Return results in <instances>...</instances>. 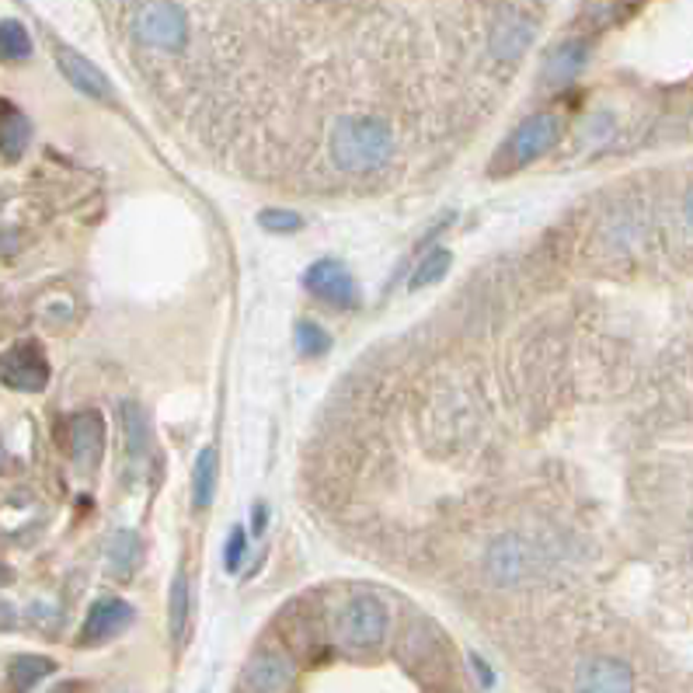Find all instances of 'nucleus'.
Segmentation results:
<instances>
[{"mask_svg": "<svg viewBox=\"0 0 693 693\" xmlns=\"http://www.w3.org/2000/svg\"><path fill=\"white\" fill-rule=\"evenodd\" d=\"M328 154L338 171H380L394 157L391 122L377 115H342L332 126Z\"/></svg>", "mask_w": 693, "mask_h": 693, "instance_id": "obj_1", "label": "nucleus"}, {"mask_svg": "<svg viewBox=\"0 0 693 693\" xmlns=\"http://www.w3.org/2000/svg\"><path fill=\"white\" fill-rule=\"evenodd\" d=\"M387 624H391L387 606L370 593H359L353 600H345L342 610L335 614V641L349 651H370V648L383 645Z\"/></svg>", "mask_w": 693, "mask_h": 693, "instance_id": "obj_2", "label": "nucleus"}, {"mask_svg": "<svg viewBox=\"0 0 693 693\" xmlns=\"http://www.w3.org/2000/svg\"><path fill=\"white\" fill-rule=\"evenodd\" d=\"M133 35L147 49L178 53L189 43V18L171 0H144L133 11Z\"/></svg>", "mask_w": 693, "mask_h": 693, "instance_id": "obj_3", "label": "nucleus"}, {"mask_svg": "<svg viewBox=\"0 0 693 693\" xmlns=\"http://www.w3.org/2000/svg\"><path fill=\"white\" fill-rule=\"evenodd\" d=\"M558 136H561V119L555 112H537L505 139L502 154L495 157V171H519L526 165H534V160H540L558 144Z\"/></svg>", "mask_w": 693, "mask_h": 693, "instance_id": "obj_4", "label": "nucleus"}, {"mask_svg": "<svg viewBox=\"0 0 693 693\" xmlns=\"http://www.w3.org/2000/svg\"><path fill=\"white\" fill-rule=\"evenodd\" d=\"M547 568V555L544 547L526 540L519 534H505L492 544V550H488V572H492L495 582L502 585H513V582H526L540 575Z\"/></svg>", "mask_w": 693, "mask_h": 693, "instance_id": "obj_5", "label": "nucleus"}, {"mask_svg": "<svg viewBox=\"0 0 693 693\" xmlns=\"http://www.w3.org/2000/svg\"><path fill=\"white\" fill-rule=\"evenodd\" d=\"M303 287H308L317 300L332 303V308L338 311H353L359 303V287L353 272L345 269V265L338 258H321L314 261L308 276H303Z\"/></svg>", "mask_w": 693, "mask_h": 693, "instance_id": "obj_6", "label": "nucleus"}, {"mask_svg": "<svg viewBox=\"0 0 693 693\" xmlns=\"http://www.w3.org/2000/svg\"><path fill=\"white\" fill-rule=\"evenodd\" d=\"M0 380H4L11 391H25L35 394L49 383V359L38 349L35 342H22L0 356Z\"/></svg>", "mask_w": 693, "mask_h": 693, "instance_id": "obj_7", "label": "nucleus"}, {"mask_svg": "<svg viewBox=\"0 0 693 693\" xmlns=\"http://www.w3.org/2000/svg\"><path fill=\"white\" fill-rule=\"evenodd\" d=\"M575 693H635V669L624 659L596 656L579 666Z\"/></svg>", "mask_w": 693, "mask_h": 693, "instance_id": "obj_8", "label": "nucleus"}, {"mask_svg": "<svg viewBox=\"0 0 693 693\" xmlns=\"http://www.w3.org/2000/svg\"><path fill=\"white\" fill-rule=\"evenodd\" d=\"M133 624V606L126 600H98L88 617H85V627H80V645H101V641H112L119 638L122 630H126Z\"/></svg>", "mask_w": 693, "mask_h": 693, "instance_id": "obj_9", "label": "nucleus"}, {"mask_svg": "<svg viewBox=\"0 0 693 693\" xmlns=\"http://www.w3.org/2000/svg\"><path fill=\"white\" fill-rule=\"evenodd\" d=\"M244 680L255 693H290L297 669L282 651H258V656H252L248 669H244Z\"/></svg>", "mask_w": 693, "mask_h": 693, "instance_id": "obj_10", "label": "nucleus"}, {"mask_svg": "<svg viewBox=\"0 0 693 693\" xmlns=\"http://www.w3.org/2000/svg\"><path fill=\"white\" fill-rule=\"evenodd\" d=\"M56 67L59 74H64L70 85L80 91V94H88V98H98V101H112V80L101 74L91 59H85L80 53L74 49H56Z\"/></svg>", "mask_w": 693, "mask_h": 693, "instance_id": "obj_11", "label": "nucleus"}, {"mask_svg": "<svg viewBox=\"0 0 693 693\" xmlns=\"http://www.w3.org/2000/svg\"><path fill=\"white\" fill-rule=\"evenodd\" d=\"M534 43V22L519 11H502L492 25V53L502 64H513L526 46Z\"/></svg>", "mask_w": 693, "mask_h": 693, "instance_id": "obj_12", "label": "nucleus"}, {"mask_svg": "<svg viewBox=\"0 0 693 693\" xmlns=\"http://www.w3.org/2000/svg\"><path fill=\"white\" fill-rule=\"evenodd\" d=\"M29 139H32V126H29L25 112L0 98V157L18 160L25 154Z\"/></svg>", "mask_w": 693, "mask_h": 693, "instance_id": "obj_13", "label": "nucleus"}, {"mask_svg": "<svg viewBox=\"0 0 693 693\" xmlns=\"http://www.w3.org/2000/svg\"><path fill=\"white\" fill-rule=\"evenodd\" d=\"M101 439H105V425H101V415L85 412L70 418V454L80 463H91L101 450Z\"/></svg>", "mask_w": 693, "mask_h": 693, "instance_id": "obj_14", "label": "nucleus"}, {"mask_svg": "<svg viewBox=\"0 0 693 693\" xmlns=\"http://www.w3.org/2000/svg\"><path fill=\"white\" fill-rule=\"evenodd\" d=\"M189 610H192L189 575H186V572H178V575H175V582H171V603H168V630H171V641H175V645L186 641Z\"/></svg>", "mask_w": 693, "mask_h": 693, "instance_id": "obj_15", "label": "nucleus"}, {"mask_svg": "<svg viewBox=\"0 0 693 693\" xmlns=\"http://www.w3.org/2000/svg\"><path fill=\"white\" fill-rule=\"evenodd\" d=\"M53 669H56V662L46 659V656H18V659L8 666L11 693H29L38 680H46Z\"/></svg>", "mask_w": 693, "mask_h": 693, "instance_id": "obj_16", "label": "nucleus"}, {"mask_svg": "<svg viewBox=\"0 0 693 693\" xmlns=\"http://www.w3.org/2000/svg\"><path fill=\"white\" fill-rule=\"evenodd\" d=\"M216 492V450L213 446H202L199 460H195V471H192V505L195 513H202Z\"/></svg>", "mask_w": 693, "mask_h": 693, "instance_id": "obj_17", "label": "nucleus"}, {"mask_svg": "<svg viewBox=\"0 0 693 693\" xmlns=\"http://www.w3.org/2000/svg\"><path fill=\"white\" fill-rule=\"evenodd\" d=\"M122 436H126V450L133 457H139L147 450V418H144V407L136 401H122Z\"/></svg>", "mask_w": 693, "mask_h": 693, "instance_id": "obj_18", "label": "nucleus"}, {"mask_svg": "<svg viewBox=\"0 0 693 693\" xmlns=\"http://www.w3.org/2000/svg\"><path fill=\"white\" fill-rule=\"evenodd\" d=\"M32 56V35L22 22H0V59L22 64Z\"/></svg>", "mask_w": 693, "mask_h": 693, "instance_id": "obj_19", "label": "nucleus"}, {"mask_svg": "<svg viewBox=\"0 0 693 693\" xmlns=\"http://www.w3.org/2000/svg\"><path fill=\"white\" fill-rule=\"evenodd\" d=\"M585 43H565L555 56L547 59V77L550 80H568V77H575L585 64Z\"/></svg>", "mask_w": 693, "mask_h": 693, "instance_id": "obj_20", "label": "nucleus"}, {"mask_svg": "<svg viewBox=\"0 0 693 693\" xmlns=\"http://www.w3.org/2000/svg\"><path fill=\"white\" fill-rule=\"evenodd\" d=\"M450 261H454L450 252H446V248H433L429 255L422 258L418 269H415V276H412V290H422V287H433V282H439L446 272H450Z\"/></svg>", "mask_w": 693, "mask_h": 693, "instance_id": "obj_21", "label": "nucleus"}, {"mask_svg": "<svg viewBox=\"0 0 693 693\" xmlns=\"http://www.w3.org/2000/svg\"><path fill=\"white\" fill-rule=\"evenodd\" d=\"M328 345H332V338H328V332L321 328V324H314V321H300L297 324V349L303 356H324V353H328Z\"/></svg>", "mask_w": 693, "mask_h": 693, "instance_id": "obj_22", "label": "nucleus"}, {"mask_svg": "<svg viewBox=\"0 0 693 693\" xmlns=\"http://www.w3.org/2000/svg\"><path fill=\"white\" fill-rule=\"evenodd\" d=\"M258 223H261L265 231H272V234H293V231L303 227L300 213H293V210H276V206L261 210L258 213Z\"/></svg>", "mask_w": 693, "mask_h": 693, "instance_id": "obj_23", "label": "nucleus"}, {"mask_svg": "<svg viewBox=\"0 0 693 693\" xmlns=\"http://www.w3.org/2000/svg\"><path fill=\"white\" fill-rule=\"evenodd\" d=\"M112 558H115L119 572H133L136 558H139V540L133 534H119L115 544H112Z\"/></svg>", "mask_w": 693, "mask_h": 693, "instance_id": "obj_24", "label": "nucleus"}, {"mask_svg": "<svg viewBox=\"0 0 693 693\" xmlns=\"http://www.w3.org/2000/svg\"><path fill=\"white\" fill-rule=\"evenodd\" d=\"M244 550H248V540H244V529L237 526V529H231L227 547H223V565H227V572H237Z\"/></svg>", "mask_w": 693, "mask_h": 693, "instance_id": "obj_25", "label": "nucleus"}, {"mask_svg": "<svg viewBox=\"0 0 693 693\" xmlns=\"http://www.w3.org/2000/svg\"><path fill=\"white\" fill-rule=\"evenodd\" d=\"M471 662H474V669H478L481 683H484V686H492V683H495V672H492V669H488V666L481 662V656H471Z\"/></svg>", "mask_w": 693, "mask_h": 693, "instance_id": "obj_26", "label": "nucleus"}, {"mask_svg": "<svg viewBox=\"0 0 693 693\" xmlns=\"http://www.w3.org/2000/svg\"><path fill=\"white\" fill-rule=\"evenodd\" d=\"M683 216H686V223L693 227V189L686 192V199H683Z\"/></svg>", "mask_w": 693, "mask_h": 693, "instance_id": "obj_27", "label": "nucleus"}, {"mask_svg": "<svg viewBox=\"0 0 693 693\" xmlns=\"http://www.w3.org/2000/svg\"><path fill=\"white\" fill-rule=\"evenodd\" d=\"M255 529H265V502L255 505Z\"/></svg>", "mask_w": 693, "mask_h": 693, "instance_id": "obj_28", "label": "nucleus"}, {"mask_svg": "<svg viewBox=\"0 0 693 693\" xmlns=\"http://www.w3.org/2000/svg\"><path fill=\"white\" fill-rule=\"evenodd\" d=\"M614 4H617V0H606V14H603V22H610V18H617V14H614ZM624 4H630V0H624Z\"/></svg>", "mask_w": 693, "mask_h": 693, "instance_id": "obj_29", "label": "nucleus"}]
</instances>
